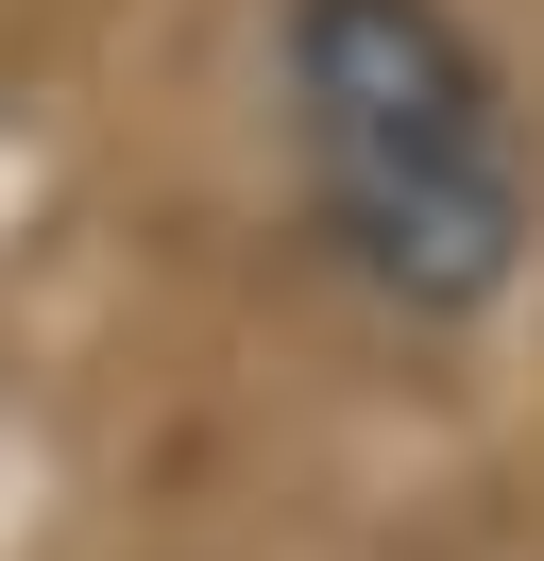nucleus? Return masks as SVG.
<instances>
[{
    "label": "nucleus",
    "mask_w": 544,
    "mask_h": 561,
    "mask_svg": "<svg viewBox=\"0 0 544 561\" xmlns=\"http://www.w3.org/2000/svg\"><path fill=\"white\" fill-rule=\"evenodd\" d=\"M290 153L340 273L408 323H460L528 255V137L494 51L442 0H290Z\"/></svg>",
    "instance_id": "nucleus-1"
}]
</instances>
